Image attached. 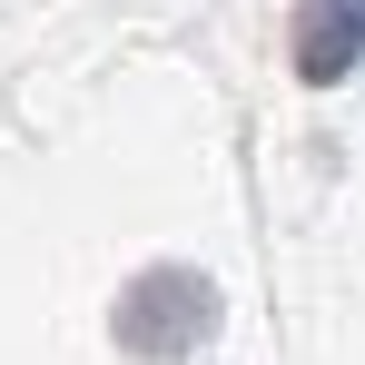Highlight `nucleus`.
<instances>
[{"label": "nucleus", "mask_w": 365, "mask_h": 365, "mask_svg": "<svg viewBox=\"0 0 365 365\" xmlns=\"http://www.w3.org/2000/svg\"><path fill=\"white\" fill-rule=\"evenodd\" d=\"M287 60L306 89H336L365 60V0H297V30H287Z\"/></svg>", "instance_id": "obj_2"}, {"label": "nucleus", "mask_w": 365, "mask_h": 365, "mask_svg": "<svg viewBox=\"0 0 365 365\" xmlns=\"http://www.w3.org/2000/svg\"><path fill=\"white\" fill-rule=\"evenodd\" d=\"M109 336H119L128 356H148V365H178V356H197V346L217 336V287H207L197 267H148V277L119 287Z\"/></svg>", "instance_id": "obj_1"}]
</instances>
